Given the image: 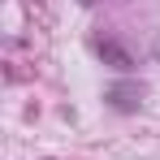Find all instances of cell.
<instances>
[{"label":"cell","instance_id":"obj_2","mask_svg":"<svg viewBox=\"0 0 160 160\" xmlns=\"http://www.w3.org/2000/svg\"><path fill=\"white\" fill-rule=\"evenodd\" d=\"M134 95H138V91H130V87H112V91H108L112 108H121V112H130V108H134Z\"/></svg>","mask_w":160,"mask_h":160},{"label":"cell","instance_id":"obj_3","mask_svg":"<svg viewBox=\"0 0 160 160\" xmlns=\"http://www.w3.org/2000/svg\"><path fill=\"white\" fill-rule=\"evenodd\" d=\"M82 4H95V0H82Z\"/></svg>","mask_w":160,"mask_h":160},{"label":"cell","instance_id":"obj_1","mask_svg":"<svg viewBox=\"0 0 160 160\" xmlns=\"http://www.w3.org/2000/svg\"><path fill=\"white\" fill-rule=\"evenodd\" d=\"M100 56H108V61H112V69H130V65H134L130 52H126V48H117L112 39H100Z\"/></svg>","mask_w":160,"mask_h":160}]
</instances>
